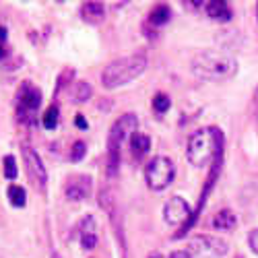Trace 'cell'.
<instances>
[{
  "instance_id": "16",
  "label": "cell",
  "mask_w": 258,
  "mask_h": 258,
  "mask_svg": "<svg viewBox=\"0 0 258 258\" xmlns=\"http://www.w3.org/2000/svg\"><path fill=\"white\" fill-rule=\"evenodd\" d=\"M128 143H131V151H133L137 157L145 155L149 149H151V139H149L147 135H141V133H135Z\"/></svg>"
},
{
  "instance_id": "19",
  "label": "cell",
  "mask_w": 258,
  "mask_h": 258,
  "mask_svg": "<svg viewBox=\"0 0 258 258\" xmlns=\"http://www.w3.org/2000/svg\"><path fill=\"white\" fill-rule=\"evenodd\" d=\"M169 107H171V99H169L165 93H157V95L153 97V110H155L157 114H165Z\"/></svg>"
},
{
  "instance_id": "1",
  "label": "cell",
  "mask_w": 258,
  "mask_h": 258,
  "mask_svg": "<svg viewBox=\"0 0 258 258\" xmlns=\"http://www.w3.org/2000/svg\"><path fill=\"white\" fill-rule=\"evenodd\" d=\"M192 73L203 81H227L238 73V62L233 56L217 50L201 52L192 58Z\"/></svg>"
},
{
  "instance_id": "4",
  "label": "cell",
  "mask_w": 258,
  "mask_h": 258,
  "mask_svg": "<svg viewBox=\"0 0 258 258\" xmlns=\"http://www.w3.org/2000/svg\"><path fill=\"white\" fill-rule=\"evenodd\" d=\"M139 120L135 114H124L116 120V124L110 128V137H107V176H116L120 167V151L126 141L137 133Z\"/></svg>"
},
{
  "instance_id": "17",
  "label": "cell",
  "mask_w": 258,
  "mask_h": 258,
  "mask_svg": "<svg viewBox=\"0 0 258 258\" xmlns=\"http://www.w3.org/2000/svg\"><path fill=\"white\" fill-rule=\"evenodd\" d=\"M7 195H9V203H11L13 207H17V209L25 207V203H27V195H25V190L21 188V186L11 184L9 190H7Z\"/></svg>"
},
{
  "instance_id": "11",
  "label": "cell",
  "mask_w": 258,
  "mask_h": 258,
  "mask_svg": "<svg viewBox=\"0 0 258 258\" xmlns=\"http://www.w3.org/2000/svg\"><path fill=\"white\" fill-rule=\"evenodd\" d=\"M79 240L85 250H93L97 246V223L91 215H85L79 223Z\"/></svg>"
},
{
  "instance_id": "10",
  "label": "cell",
  "mask_w": 258,
  "mask_h": 258,
  "mask_svg": "<svg viewBox=\"0 0 258 258\" xmlns=\"http://www.w3.org/2000/svg\"><path fill=\"white\" fill-rule=\"evenodd\" d=\"M93 190L91 176H71L64 184V197L71 203H81L85 201Z\"/></svg>"
},
{
  "instance_id": "27",
  "label": "cell",
  "mask_w": 258,
  "mask_h": 258,
  "mask_svg": "<svg viewBox=\"0 0 258 258\" xmlns=\"http://www.w3.org/2000/svg\"><path fill=\"white\" fill-rule=\"evenodd\" d=\"M5 39H7V29L0 27V41H5Z\"/></svg>"
},
{
  "instance_id": "2",
  "label": "cell",
  "mask_w": 258,
  "mask_h": 258,
  "mask_svg": "<svg viewBox=\"0 0 258 258\" xmlns=\"http://www.w3.org/2000/svg\"><path fill=\"white\" fill-rule=\"evenodd\" d=\"M221 147H223V135L219 128H201L188 139V149H186L188 161L197 167H205L213 159L221 157Z\"/></svg>"
},
{
  "instance_id": "21",
  "label": "cell",
  "mask_w": 258,
  "mask_h": 258,
  "mask_svg": "<svg viewBox=\"0 0 258 258\" xmlns=\"http://www.w3.org/2000/svg\"><path fill=\"white\" fill-rule=\"evenodd\" d=\"M3 165H5V178L7 180H15L17 178V161H15V157L13 155H7Z\"/></svg>"
},
{
  "instance_id": "5",
  "label": "cell",
  "mask_w": 258,
  "mask_h": 258,
  "mask_svg": "<svg viewBox=\"0 0 258 258\" xmlns=\"http://www.w3.org/2000/svg\"><path fill=\"white\" fill-rule=\"evenodd\" d=\"M174 176H176V163L171 161L169 157H153L149 161L147 169H145V180H147V186L151 188L153 192H161L165 190L171 182H174Z\"/></svg>"
},
{
  "instance_id": "3",
  "label": "cell",
  "mask_w": 258,
  "mask_h": 258,
  "mask_svg": "<svg viewBox=\"0 0 258 258\" xmlns=\"http://www.w3.org/2000/svg\"><path fill=\"white\" fill-rule=\"evenodd\" d=\"M147 56L143 54H133L120 60L110 62L101 73V85L105 89H118L122 85L135 81L147 71Z\"/></svg>"
},
{
  "instance_id": "20",
  "label": "cell",
  "mask_w": 258,
  "mask_h": 258,
  "mask_svg": "<svg viewBox=\"0 0 258 258\" xmlns=\"http://www.w3.org/2000/svg\"><path fill=\"white\" fill-rule=\"evenodd\" d=\"M44 126L48 128V131H54V128L58 126V105H50L46 114H44Z\"/></svg>"
},
{
  "instance_id": "6",
  "label": "cell",
  "mask_w": 258,
  "mask_h": 258,
  "mask_svg": "<svg viewBox=\"0 0 258 258\" xmlns=\"http://www.w3.org/2000/svg\"><path fill=\"white\" fill-rule=\"evenodd\" d=\"M192 258H221L227 254V244L215 235H197L188 248Z\"/></svg>"
},
{
  "instance_id": "7",
  "label": "cell",
  "mask_w": 258,
  "mask_h": 258,
  "mask_svg": "<svg viewBox=\"0 0 258 258\" xmlns=\"http://www.w3.org/2000/svg\"><path fill=\"white\" fill-rule=\"evenodd\" d=\"M41 105V91L33 85L25 83L23 87L19 89L17 93V114H19V120L23 122H33V114L37 107Z\"/></svg>"
},
{
  "instance_id": "28",
  "label": "cell",
  "mask_w": 258,
  "mask_h": 258,
  "mask_svg": "<svg viewBox=\"0 0 258 258\" xmlns=\"http://www.w3.org/2000/svg\"><path fill=\"white\" fill-rule=\"evenodd\" d=\"M5 56H7V48H5L3 44H0V60H3Z\"/></svg>"
},
{
  "instance_id": "9",
  "label": "cell",
  "mask_w": 258,
  "mask_h": 258,
  "mask_svg": "<svg viewBox=\"0 0 258 258\" xmlns=\"http://www.w3.org/2000/svg\"><path fill=\"white\" fill-rule=\"evenodd\" d=\"M190 215H192L190 205L182 197H171L163 207V219L169 225H180V223L186 225L188 219H190Z\"/></svg>"
},
{
  "instance_id": "22",
  "label": "cell",
  "mask_w": 258,
  "mask_h": 258,
  "mask_svg": "<svg viewBox=\"0 0 258 258\" xmlns=\"http://www.w3.org/2000/svg\"><path fill=\"white\" fill-rule=\"evenodd\" d=\"M85 155H87V145H85L83 141H77L73 145V151H71V159L73 161H81Z\"/></svg>"
},
{
  "instance_id": "13",
  "label": "cell",
  "mask_w": 258,
  "mask_h": 258,
  "mask_svg": "<svg viewBox=\"0 0 258 258\" xmlns=\"http://www.w3.org/2000/svg\"><path fill=\"white\" fill-rule=\"evenodd\" d=\"M205 11H207L209 19L221 21V23H225V21H229L233 17V13L225 0H211V3H205Z\"/></svg>"
},
{
  "instance_id": "24",
  "label": "cell",
  "mask_w": 258,
  "mask_h": 258,
  "mask_svg": "<svg viewBox=\"0 0 258 258\" xmlns=\"http://www.w3.org/2000/svg\"><path fill=\"white\" fill-rule=\"evenodd\" d=\"M248 246H250V250L254 254H258V229H252L248 233Z\"/></svg>"
},
{
  "instance_id": "15",
  "label": "cell",
  "mask_w": 258,
  "mask_h": 258,
  "mask_svg": "<svg viewBox=\"0 0 258 258\" xmlns=\"http://www.w3.org/2000/svg\"><path fill=\"white\" fill-rule=\"evenodd\" d=\"M171 19V9L167 5H157L151 13H149V25L153 27H163Z\"/></svg>"
},
{
  "instance_id": "8",
  "label": "cell",
  "mask_w": 258,
  "mask_h": 258,
  "mask_svg": "<svg viewBox=\"0 0 258 258\" xmlns=\"http://www.w3.org/2000/svg\"><path fill=\"white\" fill-rule=\"evenodd\" d=\"M21 153H23V159H25V167H27V174L29 178L35 182V186L39 190H44L48 186V169L44 165V161H41L39 153L35 151L33 147L25 145L23 149H21Z\"/></svg>"
},
{
  "instance_id": "18",
  "label": "cell",
  "mask_w": 258,
  "mask_h": 258,
  "mask_svg": "<svg viewBox=\"0 0 258 258\" xmlns=\"http://www.w3.org/2000/svg\"><path fill=\"white\" fill-rule=\"evenodd\" d=\"M73 101L75 103H85L89 97H91V85L89 83H85V81H79L75 87H73Z\"/></svg>"
},
{
  "instance_id": "12",
  "label": "cell",
  "mask_w": 258,
  "mask_h": 258,
  "mask_svg": "<svg viewBox=\"0 0 258 258\" xmlns=\"http://www.w3.org/2000/svg\"><path fill=\"white\" fill-rule=\"evenodd\" d=\"M79 15H81V19L85 21V23L99 25V23H103V19H105V5L97 3V0H89V3H85L81 7Z\"/></svg>"
},
{
  "instance_id": "23",
  "label": "cell",
  "mask_w": 258,
  "mask_h": 258,
  "mask_svg": "<svg viewBox=\"0 0 258 258\" xmlns=\"http://www.w3.org/2000/svg\"><path fill=\"white\" fill-rule=\"evenodd\" d=\"M73 75H75V73H73L71 69H67V71H64V73L60 75V81H58V87H56V93H60V89H62V87H67V85H69V81L73 79Z\"/></svg>"
},
{
  "instance_id": "29",
  "label": "cell",
  "mask_w": 258,
  "mask_h": 258,
  "mask_svg": "<svg viewBox=\"0 0 258 258\" xmlns=\"http://www.w3.org/2000/svg\"><path fill=\"white\" fill-rule=\"evenodd\" d=\"M149 258H163V256H161V254H151Z\"/></svg>"
},
{
  "instance_id": "14",
  "label": "cell",
  "mask_w": 258,
  "mask_h": 258,
  "mask_svg": "<svg viewBox=\"0 0 258 258\" xmlns=\"http://www.w3.org/2000/svg\"><path fill=\"white\" fill-rule=\"evenodd\" d=\"M235 225H238V217H235V213H231L229 209L219 211L213 217V227L219 229V231H231Z\"/></svg>"
},
{
  "instance_id": "26",
  "label": "cell",
  "mask_w": 258,
  "mask_h": 258,
  "mask_svg": "<svg viewBox=\"0 0 258 258\" xmlns=\"http://www.w3.org/2000/svg\"><path fill=\"white\" fill-rule=\"evenodd\" d=\"M169 258H192V256H190L188 250H176V252H171Z\"/></svg>"
},
{
  "instance_id": "25",
  "label": "cell",
  "mask_w": 258,
  "mask_h": 258,
  "mask_svg": "<svg viewBox=\"0 0 258 258\" xmlns=\"http://www.w3.org/2000/svg\"><path fill=\"white\" fill-rule=\"evenodd\" d=\"M75 124H77V128H83V131H87V126H89L87 120H85V116H81V114L75 116Z\"/></svg>"
}]
</instances>
